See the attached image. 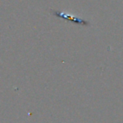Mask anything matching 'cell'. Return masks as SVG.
Instances as JSON below:
<instances>
[{"label": "cell", "instance_id": "6da1fadb", "mask_svg": "<svg viewBox=\"0 0 123 123\" xmlns=\"http://www.w3.org/2000/svg\"><path fill=\"white\" fill-rule=\"evenodd\" d=\"M51 12L54 15H56V16L60 17V18H65V19L69 20V21L72 22V23L79 24V25H85V26L89 25V23H88V22L85 21V20L81 19V18H77V17L73 16V15H68V13H63V12L53 11V10H51Z\"/></svg>", "mask_w": 123, "mask_h": 123}]
</instances>
